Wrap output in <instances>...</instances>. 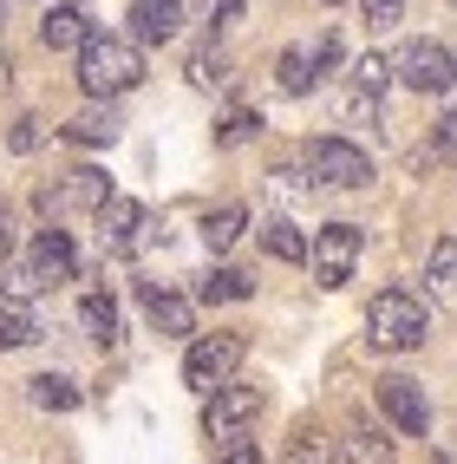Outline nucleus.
Returning a JSON list of instances; mask_svg holds the SVG:
<instances>
[{"label":"nucleus","mask_w":457,"mask_h":464,"mask_svg":"<svg viewBox=\"0 0 457 464\" xmlns=\"http://www.w3.org/2000/svg\"><path fill=\"white\" fill-rule=\"evenodd\" d=\"M144 79V46L125 40V34H99L91 26L85 46H79V85L85 99H118V92H131Z\"/></svg>","instance_id":"obj_1"},{"label":"nucleus","mask_w":457,"mask_h":464,"mask_svg":"<svg viewBox=\"0 0 457 464\" xmlns=\"http://www.w3.org/2000/svg\"><path fill=\"white\" fill-rule=\"evenodd\" d=\"M424 334H432V307H424V295L379 288L373 301H366V340H373L379 353H412V347H424Z\"/></svg>","instance_id":"obj_2"},{"label":"nucleus","mask_w":457,"mask_h":464,"mask_svg":"<svg viewBox=\"0 0 457 464\" xmlns=\"http://www.w3.org/2000/svg\"><path fill=\"white\" fill-rule=\"evenodd\" d=\"M300 158H308V177L320 190H366V183H373V158L347 138H308Z\"/></svg>","instance_id":"obj_3"},{"label":"nucleus","mask_w":457,"mask_h":464,"mask_svg":"<svg viewBox=\"0 0 457 464\" xmlns=\"http://www.w3.org/2000/svg\"><path fill=\"white\" fill-rule=\"evenodd\" d=\"M242 360H249V340L242 334H203V340H190V353H183V386L209 392V386L235 380Z\"/></svg>","instance_id":"obj_4"},{"label":"nucleus","mask_w":457,"mask_h":464,"mask_svg":"<svg viewBox=\"0 0 457 464\" xmlns=\"http://www.w3.org/2000/svg\"><path fill=\"white\" fill-rule=\"evenodd\" d=\"M392 72H399V85L424 92V99L457 92V46H444V40H412L399 59H392Z\"/></svg>","instance_id":"obj_5"},{"label":"nucleus","mask_w":457,"mask_h":464,"mask_svg":"<svg viewBox=\"0 0 457 464\" xmlns=\"http://www.w3.org/2000/svg\"><path fill=\"white\" fill-rule=\"evenodd\" d=\"M359 249H366V236H359L353 223H327V229H314V242H308L314 282H320V288H347L353 268H359Z\"/></svg>","instance_id":"obj_6"},{"label":"nucleus","mask_w":457,"mask_h":464,"mask_svg":"<svg viewBox=\"0 0 457 464\" xmlns=\"http://www.w3.org/2000/svg\"><path fill=\"white\" fill-rule=\"evenodd\" d=\"M203 399H209V406H203L209 439H242V431L262 419V386H235V380H223V386H209Z\"/></svg>","instance_id":"obj_7"},{"label":"nucleus","mask_w":457,"mask_h":464,"mask_svg":"<svg viewBox=\"0 0 457 464\" xmlns=\"http://www.w3.org/2000/svg\"><path fill=\"white\" fill-rule=\"evenodd\" d=\"M105 197H111V177H105V170H91V164H79V170H66V183H59V190H52V183L40 190V209H46V216H66V209L99 216Z\"/></svg>","instance_id":"obj_8"},{"label":"nucleus","mask_w":457,"mask_h":464,"mask_svg":"<svg viewBox=\"0 0 457 464\" xmlns=\"http://www.w3.org/2000/svg\"><path fill=\"white\" fill-rule=\"evenodd\" d=\"M379 412L399 425V431H412V439H424V425H432V399H424V386L418 380H405V373H386L379 386Z\"/></svg>","instance_id":"obj_9"},{"label":"nucleus","mask_w":457,"mask_h":464,"mask_svg":"<svg viewBox=\"0 0 457 464\" xmlns=\"http://www.w3.org/2000/svg\"><path fill=\"white\" fill-rule=\"evenodd\" d=\"M26 268H33V282H40V288L72 282V275H79V249H72V236L46 223V229L33 236V249H26Z\"/></svg>","instance_id":"obj_10"},{"label":"nucleus","mask_w":457,"mask_h":464,"mask_svg":"<svg viewBox=\"0 0 457 464\" xmlns=\"http://www.w3.org/2000/svg\"><path fill=\"white\" fill-rule=\"evenodd\" d=\"M144 203H131V197H105V209H99V242L111 256H131L138 242H144Z\"/></svg>","instance_id":"obj_11"},{"label":"nucleus","mask_w":457,"mask_h":464,"mask_svg":"<svg viewBox=\"0 0 457 464\" xmlns=\"http://www.w3.org/2000/svg\"><path fill=\"white\" fill-rule=\"evenodd\" d=\"M85 34H91V7H85V0H52L46 20H40V40L52 53H79Z\"/></svg>","instance_id":"obj_12"},{"label":"nucleus","mask_w":457,"mask_h":464,"mask_svg":"<svg viewBox=\"0 0 457 464\" xmlns=\"http://www.w3.org/2000/svg\"><path fill=\"white\" fill-rule=\"evenodd\" d=\"M138 301H144V321L157 334H196V307L183 295H170L164 282H138Z\"/></svg>","instance_id":"obj_13"},{"label":"nucleus","mask_w":457,"mask_h":464,"mask_svg":"<svg viewBox=\"0 0 457 464\" xmlns=\"http://www.w3.org/2000/svg\"><path fill=\"white\" fill-rule=\"evenodd\" d=\"M118 111H111V99H91L79 118H66V125H59V138L66 144H85V150H99V144H118Z\"/></svg>","instance_id":"obj_14"},{"label":"nucleus","mask_w":457,"mask_h":464,"mask_svg":"<svg viewBox=\"0 0 457 464\" xmlns=\"http://www.w3.org/2000/svg\"><path fill=\"white\" fill-rule=\"evenodd\" d=\"M176 26H183V0H131V40L164 46L176 40Z\"/></svg>","instance_id":"obj_15"},{"label":"nucleus","mask_w":457,"mask_h":464,"mask_svg":"<svg viewBox=\"0 0 457 464\" xmlns=\"http://www.w3.org/2000/svg\"><path fill=\"white\" fill-rule=\"evenodd\" d=\"M242 236H249V209H242V203H223V209L203 216V249L209 256H229Z\"/></svg>","instance_id":"obj_16"},{"label":"nucleus","mask_w":457,"mask_h":464,"mask_svg":"<svg viewBox=\"0 0 457 464\" xmlns=\"http://www.w3.org/2000/svg\"><path fill=\"white\" fill-rule=\"evenodd\" d=\"M46 327H40V314L33 307H26L20 295L14 301H0V353H20V347H33Z\"/></svg>","instance_id":"obj_17"},{"label":"nucleus","mask_w":457,"mask_h":464,"mask_svg":"<svg viewBox=\"0 0 457 464\" xmlns=\"http://www.w3.org/2000/svg\"><path fill=\"white\" fill-rule=\"evenodd\" d=\"M340 458L347 464H399V451H392V439L379 425H353L347 439H340Z\"/></svg>","instance_id":"obj_18"},{"label":"nucleus","mask_w":457,"mask_h":464,"mask_svg":"<svg viewBox=\"0 0 457 464\" xmlns=\"http://www.w3.org/2000/svg\"><path fill=\"white\" fill-rule=\"evenodd\" d=\"M314 85H320V59H314V46H288V53H281V92H288V99H308Z\"/></svg>","instance_id":"obj_19"},{"label":"nucleus","mask_w":457,"mask_h":464,"mask_svg":"<svg viewBox=\"0 0 457 464\" xmlns=\"http://www.w3.org/2000/svg\"><path fill=\"white\" fill-rule=\"evenodd\" d=\"M424 288L438 301H457V236L432 242V262H424Z\"/></svg>","instance_id":"obj_20"},{"label":"nucleus","mask_w":457,"mask_h":464,"mask_svg":"<svg viewBox=\"0 0 457 464\" xmlns=\"http://www.w3.org/2000/svg\"><path fill=\"white\" fill-rule=\"evenodd\" d=\"M79 327L99 340V347H111V340H118V301L111 295H85L79 301Z\"/></svg>","instance_id":"obj_21"},{"label":"nucleus","mask_w":457,"mask_h":464,"mask_svg":"<svg viewBox=\"0 0 457 464\" xmlns=\"http://www.w3.org/2000/svg\"><path fill=\"white\" fill-rule=\"evenodd\" d=\"M196 295H203L209 307H216V301H249V295H255V282H249L242 268H209L203 282H196Z\"/></svg>","instance_id":"obj_22"},{"label":"nucleus","mask_w":457,"mask_h":464,"mask_svg":"<svg viewBox=\"0 0 457 464\" xmlns=\"http://www.w3.org/2000/svg\"><path fill=\"white\" fill-rule=\"evenodd\" d=\"M79 399H85V392H79L66 373H40V380H33V406H40V412H79Z\"/></svg>","instance_id":"obj_23"},{"label":"nucleus","mask_w":457,"mask_h":464,"mask_svg":"<svg viewBox=\"0 0 457 464\" xmlns=\"http://www.w3.org/2000/svg\"><path fill=\"white\" fill-rule=\"evenodd\" d=\"M262 249H268L274 262H308V236L274 216V223H262Z\"/></svg>","instance_id":"obj_24"},{"label":"nucleus","mask_w":457,"mask_h":464,"mask_svg":"<svg viewBox=\"0 0 457 464\" xmlns=\"http://www.w3.org/2000/svg\"><path fill=\"white\" fill-rule=\"evenodd\" d=\"M386 79H392V59H379V53H359L353 59V85L373 99V92H386Z\"/></svg>","instance_id":"obj_25"},{"label":"nucleus","mask_w":457,"mask_h":464,"mask_svg":"<svg viewBox=\"0 0 457 464\" xmlns=\"http://www.w3.org/2000/svg\"><path fill=\"white\" fill-rule=\"evenodd\" d=\"M255 131H262V118H255V111H242V105H235V111L223 118V125H216V144H223V150H235V144H249Z\"/></svg>","instance_id":"obj_26"},{"label":"nucleus","mask_w":457,"mask_h":464,"mask_svg":"<svg viewBox=\"0 0 457 464\" xmlns=\"http://www.w3.org/2000/svg\"><path fill=\"white\" fill-rule=\"evenodd\" d=\"M399 20H405V0H366V26L373 34H392Z\"/></svg>","instance_id":"obj_27"},{"label":"nucleus","mask_w":457,"mask_h":464,"mask_svg":"<svg viewBox=\"0 0 457 464\" xmlns=\"http://www.w3.org/2000/svg\"><path fill=\"white\" fill-rule=\"evenodd\" d=\"M190 79H196V85H229V59H216V53H196Z\"/></svg>","instance_id":"obj_28"},{"label":"nucleus","mask_w":457,"mask_h":464,"mask_svg":"<svg viewBox=\"0 0 457 464\" xmlns=\"http://www.w3.org/2000/svg\"><path fill=\"white\" fill-rule=\"evenodd\" d=\"M288 464H320V431H314V425H294V451H288Z\"/></svg>","instance_id":"obj_29"},{"label":"nucleus","mask_w":457,"mask_h":464,"mask_svg":"<svg viewBox=\"0 0 457 464\" xmlns=\"http://www.w3.org/2000/svg\"><path fill=\"white\" fill-rule=\"evenodd\" d=\"M229 451H223V464H268L262 458V445H249V439H223Z\"/></svg>","instance_id":"obj_30"},{"label":"nucleus","mask_w":457,"mask_h":464,"mask_svg":"<svg viewBox=\"0 0 457 464\" xmlns=\"http://www.w3.org/2000/svg\"><path fill=\"white\" fill-rule=\"evenodd\" d=\"M203 20H216V26L242 20V0H203Z\"/></svg>","instance_id":"obj_31"},{"label":"nucleus","mask_w":457,"mask_h":464,"mask_svg":"<svg viewBox=\"0 0 457 464\" xmlns=\"http://www.w3.org/2000/svg\"><path fill=\"white\" fill-rule=\"evenodd\" d=\"M7 144H14V150H33V144H40V118H20Z\"/></svg>","instance_id":"obj_32"},{"label":"nucleus","mask_w":457,"mask_h":464,"mask_svg":"<svg viewBox=\"0 0 457 464\" xmlns=\"http://www.w3.org/2000/svg\"><path fill=\"white\" fill-rule=\"evenodd\" d=\"M438 150H444V158H457V111L438 118Z\"/></svg>","instance_id":"obj_33"},{"label":"nucleus","mask_w":457,"mask_h":464,"mask_svg":"<svg viewBox=\"0 0 457 464\" xmlns=\"http://www.w3.org/2000/svg\"><path fill=\"white\" fill-rule=\"evenodd\" d=\"M7 249H14V236H7V203H0V262H7Z\"/></svg>","instance_id":"obj_34"},{"label":"nucleus","mask_w":457,"mask_h":464,"mask_svg":"<svg viewBox=\"0 0 457 464\" xmlns=\"http://www.w3.org/2000/svg\"><path fill=\"white\" fill-rule=\"evenodd\" d=\"M327 7H347V0H327Z\"/></svg>","instance_id":"obj_35"}]
</instances>
